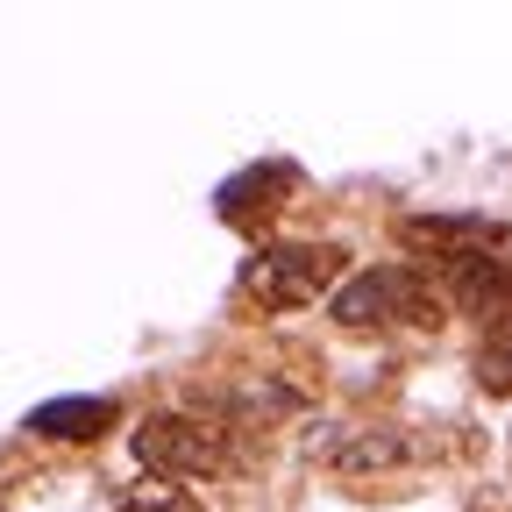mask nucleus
<instances>
[{
	"label": "nucleus",
	"mask_w": 512,
	"mask_h": 512,
	"mask_svg": "<svg viewBox=\"0 0 512 512\" xmlns=\"http://www.w3.org/2000/svg\"><path fill=\"white\" fill-rule=\"evenodd\" d=\"M136 456L150 477L164 484H192V477H228L242 463V427L200 413V406H178V413H150L136 427Z\"/></svg>",
	"instance_id": "obj_2"
},
{
	"label": "nucleus",
	"mask_w": 512,
	"mask_h": 512,
	"mask_svg": "<svg viewBox=\"0 0 512 512\" xmlns=\"http://www.w3.org/2000/svg\"><path fill=\"white\" fill-rule=\"evenodd\" d=\"M441 306H448V292L420 264H370V271L342 278L335 299H328L335 328H349V335H370V328H441Z\"/></svg>",
	"instance_id": "obj_1"
},
{
	"label": "nucleus",
	"mask_w": 512,
	"mask_h": 512,
	"mask_svg": "<svg viewBox=\"0 0 512 512\" xmlns=\"http://www.w3.org/2000/svg\"><path fill=\"white\" fill-rule=\"evenodd\" d=\"M121 420V406L114 399H50V406H36L22 427L36 434V441H57V448H79V441H100L107 427Z\"/></svg>",
	"instance_id": "obj_6"
},
{
	"label": "nucleus",
	"mask_w": 512,
	"mask_h": 512,
	"mask_svg": "<svg viewBox=\"0 0 512 512\" xmlns=\"http://www.w3.org/2000/svg\"><path fill=\"white\" fill-rule=\"evenodd\" d=\"M342 278V249L335 242H264L242 264V299L264 313H299Z\"/></svg>",
	"instance_id": "obj_3"
},
{
	"label": "nucleus",
	"mask_w": 512,
	"mask_h": 512,
	"mask_svg": "<svg viewBox=\"0 0 512 512\" xmlns=\"http://www.w3.org/2000/svg\"><path fill=\"white\" fill-rule=\"evenodd\" d=\"M313 456H328V470H342V477H370V470H406V463H420L427 441H413L406 427H356V434H342V441H328V448H313Z\"/></svg>",
	"instance_id": "obj_5"
},
{
	"label": "nucleus",
	"mask_w": 512,
	"mask_h": 512,
	"mask_svg": "<svg viewBox=\"0 0 512 512\" xmlns=\"http://www.w3.org/2000/svg\"><path fill=\"white\" fill-rule=\"evenodd\" d=\"M299 185H306V171H299L292 157H264V164L235 171V178L214 192V207H221L228 228H264L271 214H285V200H292Z\"/></svg>",
	"instance_id": "obj_4"
}]
</instances>
